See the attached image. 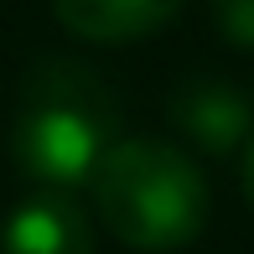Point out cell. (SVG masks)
Instances as JSON below:
<instances>
[{"label":"cell","instance_id":"2","mask_svg":"<svg viewBox=\"0 0 254 254\" xmlns=\"http://www.w3.org/2000/svg\"><path fill=\"white\" fill-rule=\"evenodd\" d=\"M88 187L109 234L145 254L192 244L213 213L207 177L171 140H114Z\"/></svg>","mask_w":254,"mask_h":254},{"label":"cell","instance_id":"3","mask_svg":"<svg viewBox=\"0 0 254 254\" xmlns=\"http://www.w3.org/2000/svg\"><path fill=\"white\" fill-rule=\"evenodd\" d=\"M166 120L202 156H234L254 135V99L234 78H207L202 73V78H187L182 88H171Z\"/></svg>","mask_w":254,"mask_h":254},{"label":"cell","instance_id":"5","mask_svg":"<svg viewBox=\"0 0 254 254\" xmlns=\"http://www.w3.org/2000/svg\"><path fill=\"white\" fill-rule=\"evenodd\" d=\"M187 0H52V16L78 42H140L171 26Z\"/></svg>","mask_w":254,"mask_h":254},{"label":"cell","instance_id":"4","mask_svg":"<svg viewBox=\"0 0 254 254\" xmlns=\"http://www.w3.org/2000/svg\"><path fill=\"white\" fill-rule=\"evenodd\" d=\"M0 254H94V223L67 192H37L5 218Z\"/></svg>","mask_w":254,"mask_h":254},{"label":"cell","instance_id":"6","mask_svg":"<svg viewBox=\"0 0 254 254\" xmlns=\"http://www.w3.org/2000/svg\"><path fill=\"white\" fill-rule=\"evenodd\" d=\"M213 26L228 47L254 52V0H213Z\"/></svg>","mask_w":254,"mask_h":254},{"label":"cell","instance_id":"7","mask_svg":"<svg viewBox=\"0 0 254 254\" xmlns=\"http://www.w3.org/2000/svg\"><path fill=\"white\" fill-rule=\"evenodd\" d=\"M239 182H244V197H249V207H254V135L244 140V166H239Z\"/></svg>","mask_w":254,"mask_h":254},{"label":"cell","instance_id":"1","mask_svg":"<svg viewBox=\"0 0 254 254\" xmlns=\"http://www.w3.org/2000/svg\"><path fill=\"white\" fill-rule=\"evenodd\" d=\"M114 140H120V104L94 67L57 57L26 78L10 151L31 182H42L47 192L88 187Z\"/></svg>","mask_w":254,"mask_h":254}]
</instances>
